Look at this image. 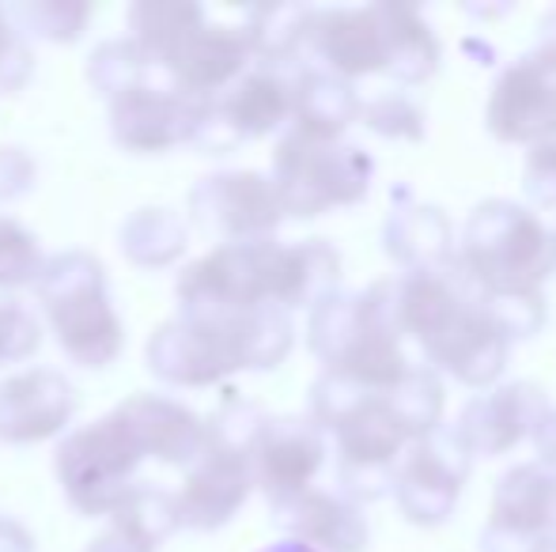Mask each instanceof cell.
Returning <instances> with one entry per match:
<instances>
[{"instance_id": "cell-1", "label": "cell", "mask_w": 556, "mask_h": 552, "mask_svg": "<svg viewBox=\"0 0 556 552\" xmlns=\"http://www.w3.org/2000/svg\"><path fill=\"white\" fill-rule=\"evenodd\" d=\"M454 266L469 292H542L553 273V231L534 208L489 197L469 213Z\"/></svg>"}, {"instance_id": "cell-2", "label": "cell", "mask_w": 556, "mask_h": 552, "mask_svg": "<svg viewBox=\"0 0 556 552\" xmlns=\"http://www.w3.org/2000/svg\"><path fill=\"white\" fill-rule=\"evenodd\" d=\"M473 458L458 442L454 427H435L432 435L409 442L394 465V496L413 526H443L454 515Z\"/></svg>"}, {"instance_id": "cell-3", "label": "cell", "mask_w": 556, "mask_h": 552, "mask_svg": "<svg viewBox=\"0 0 556 552\" xmlns=\"http://www.w3.org/2000/svg\"><path fill=\"white\" fill-rule=\"evenodd\" d=\"M484 126L504 144H534L556 129V46L538 42L492 84Z\"/></svg>"}, {"instance_id": "cell-4", "label": "cell", "mask_w": 556, "mask_h": 552, "mask_svg": "<svg viewBox=\"0 0 556 552\" xmlns=\"http://www.w3.org/2000/svg\"><path fill=\"white\" fill-rule=\"evenodd\" d=\"M556 541V470L545 462L511 465L496 480L484 552H542Z\"/></svg>"}, {"instance_id": "cell-5", "label": "cell", "mask_w": 556, "mask_h": 552, "mask_svg": "<svg viewBox=\"0 0 556 552\" xmlns=\"http://www.w3.org/2000/svg\"><path fill=\"white\" fill-rule=\"evenodd\" d=\"M337 427H341L344 485H349V492H356V500H379L394 485L397 458L413 442L409 432L394 416L387 394H367Z\"/></svg>"}, {"instance_id": "cell-6", "label": "cell", "mask_w": 556, "mask_h": 552, "mask_svg": "<svg viewBox=\"0 0 556 552\" xmlns=\"http://www.w3.org/2000/svg\"><path fill=\"white\" fill-rule=\"evenodd\" d=\"M549 416V398L534 383H504L496 390L469 398L458 413L454 435L469 458H496L534 439Z\"/></svg>"}, {"instance_id": "cell-7", "label": "cell", "mask_w": 556, "mask_h": 552, "mask_svg": "<svg viewBox=\"0 0 556 552\" xmlns=\"http://www.w3.org/2000/svg\"><path fill=\"white\" fill-rule=\"evenodd\" d=\"M425 348V360L435 375H451L454 383L469 386V390H489L504 378L507 356H511V345H507L504 333L492 330V322L473 307L458 310L454 318H446L440 330L428 341H420Z\"/></svg>"}, {"instance_id": "cell-8", "label": "cell", "mask_w": 556, "mask_h": 552, "mask_svg": "<svg viewBox=\"0 0 556 552\" xmlns=\"http://www.w3.org/2000/svg\"><path fill=\"white\" fill-rule=\"evenodd\" d=\"M285 167L288 178L300 182L295 201L307 213L326 205H356V201L367 197V185H371L375 175L371 159L359 147H323V144L292 152Z\"/></svg>"}, {"instance_id": "cell-9", "label": "cell", "mask_w": 556, "mask_h": 552, "mask_svg": "<svg viewBox=\"0 0 556 552\" xmlns=\"http://www.w3.org/2000/svg\"><path fill=\"white\" fill-rule=\"evenodd\" d=\"M382 246L390 261L405 273H432L454 261V235L443 208L425 201H405L390 213L382 228Z\"/></svg>"}, {"instance_id": "cell-10", "label": "cell", "mask_w": 556, "mask_h": 552, "mask_svg": "<svg viewBox=\"0 0 556 552\" xmlns=\"http://www.w3.org/2000/svg\"><path fill=\"white\" fill-rule=\"evenodd\" d=\"M469 303V287L458 266L432 269V273H405L394 277V322L402 337L428 341L435 330L454 318Z\"/></svg>"}, {"instance_id": "cell-11", "label": "cell", "mask_w": 556, "mask_h": 552, "mask_svg": "<svg viewBox=\"0 0 556 552\" xmlns=\"http://www.w3.org/2000/svg\"><path fill=\"white\" fill-rule=\"evenodd\" d=\"M323 53L344 76L387 73V38H382L379 4L356 12H326L318 23Z\"/></svg>"}, {"instance_id": "cell-12", "label": "cell", "mask_w": 556, "mask_h": 552, "mask_svg": "<svg viewBox=\"0 0 556 552\" xmlns=\"http://www.w3.org/2000/svg\"><path fill=\"white\" fill-rule=\"evenodd\" d=\"M379 20L382 38H387V76L409 88L432 80L440 73L443 50L425 15L405 4H379Z\"/></svg>"}, {"instance_id": "cell-13", "label": "cell", "mask_w": 556, "mask_h": 552, "mask_svg": "<svg viewBox=\"0 0 556 552\" xmlns=\"http://www.w3.org/2000/svg\"><path fill=\"white\" fill-rule=\"evenodd\" d=\"M300 515V534L311 545L330 552H364L367 523L356 515V508L333 500V496H311V500H303Z\"/></svg>"}, {"instance_id": "cell-14", "label": "cell", "mask_w": 556, "mask_h": 552, "mask_svg": "<svg viewBox=\"0 0 556 552\" xmlns=\"http://www.w3.org/2000/svg\"><path fill=\"white\" fill-rule=\"evenodd\" d=\"M390 409L394 416L402 420V427L409 432V439H425L432 435L435 427H443V406H446V394L443 383L432 368H409V375L387 394Z\"/></svg>"}, {"instance_id": "cell-15", "label": "cell", "mask_w": 556, "mask_h": 552, "mask_svg": "<svg viewBox=\"0 0 556 552\" xmlns=\"http://www.w3.org/2000/svg\"><path fill=\"white\" fill-rule=\"evenodd\" d=\"M469 303L492 322V330L504 333L507 345L538 337L549 318L545 292H469Z\"/></svg>"}, {"instance_id": "cell-16", "label": "cell", "mask_w": 556, "mask_h": 552, "mask_svg": "<svg viewBox=\"0 0 556 552\" xmlns=\"http://www.w3.org/2000/svg\"><path fill=\"white\" fill-rule=\"evenodd\" d=\"M359 103H356V91L341 80H315L307 91V118L318 133L333 137L356 118Z\"/></svg>"}, {"instance_id": "cell-17", "label": "cell", "mask_w": 556, "mask_h": 552, "mask_svg": "<svg viewBox=\"0 0 556 552\" xmlns=\"http://www.w3.org/2000/svg\"><path fill=\"white\" fill-rule=\"evenodd\" d=\"M371 133L390 140H425V111L409 95H382L364 111Z\"/></svg>"}, {"instance_id": "cell-18", "label": "cell", "mask_w": 556, "mask_h": 552, "mask_svg": "<svg viewBox=\"0 0 556 552\" xmlns=\"http://www.w3.org/2000/svg\"><path fill=\"white\" fill-rule=\"evenodd\" d=\"M522 193L534 208L556 213V129L530 144L522 159Z\"/></svg>"}, {"instance_id": "cell-19", "label": "cell", "mask_w": 556, "mask_h": 552, "mask_svg": "<svg viewBox=\"0 0 556 552\" xmlns=\"http://www.w3.org/2000/svg\"><path fill=\"white\" fill-rule=\"evenodd\" d=\"M534 442H538V454H542V462H545V465H553V470H556V409H549L545 424L538 427Z\"/></svg>"}, {"instance_id": "cell-20", "label": "cell", "mask_w": 556, "mask_h": 552, "mask_svg": "<svg viewBox=\"0 0 556 552\" xmlns=\"http://www.w3.org/2000/svg\"><path fill=\"white\" fill-rule=\"evenodd\" d=\"M542 42H549V46H556V8L549 15L542 20Z\"/></svg>"}, {"instance_id": "cell-21", "label": "cell", "mask_w": 556, "mask_h": 552, "mask_svg": "<svg viewBox=\"0 0 556 552\" xmlns=\"http://www.w3.org/2000/svg\"><path fill=\"white\" fill-rule=\"evenodd\" d=\"M269 552H315V549H307V545H295V541H288V545H277V549H269Z\"/></svg>"}, {"instance_id": "cell-22", "label": "cell", "mask_w": 556, "mask_h": 552, "mask_svg": "<svg viewBox=\"0 0 556 552\" xmlns=\"http://www.w3.org/2000/svg\"><path fill=\"white\" fill-rule=\"evenodd\" d=\"M553 269H556V231H553Z\"/></svg>"}, {"instance_id": "cell-23", "label": "cell", "mask_w": 556, "mask_h": 552, "mask_svg": "<svg viewBox=\"0 0 556 552\" xmlns=\"http://www.w3.org/2000/svg\"><path fill=\"white\" fill-rule=\"evenodd\" d=\"M542 552H556V541H549V545H545Z\"/></svg>"}]
</instances>
